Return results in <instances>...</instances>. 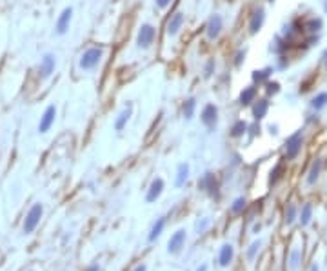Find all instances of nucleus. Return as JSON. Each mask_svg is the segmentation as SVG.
I'll list each match as a JSON object with an SVG mask.
<instances>
[{
  "mask_svg": "<svg viewBox=\"0 0 327 271\" xmlns=\"http://www.w3.org/2000/svg\"><path fill=\"white\" fill-rule=\"evenodd\" d=\"M156 40V28L151 22H142L138 31H136V48L140 51H149Z\"/></svg>",
  "mask_w": 327,
  "mask_h": 271,
  "instance_id": "obj_1",
  "label": "nucleus"
},
{
  "mask_svg": "<svg viewBox=\"0 0 327 271\" xmlns=\"http://www.w3.org/2000/svg\"><path fill=\"white\" fill-rule=\"evenodd\" d=\"M102 56H104V48H100V46H91V48H87L82 53L80 58H78V68L82 71L95 70L96 66L102 62Z\"/></svg>",
  "mask_w": 327,
  "mask_h": 271,
  "instance_id": "obj_2",
  "label": "nucleus"
},
{
  "mask_svg": "<svg viewBox=\"0 0 327 271\" xmlns=\"http://www.w3.org/2000/svg\"><path fill=\"white\" fill-rule=\"evenodd\" d=\"M304 142H306V133H304V130H298V131H295L293 135L287 136L286 144H284L287 160H295V158H298V155L302 153Z\"/></svg>",
  "mask_w": 327,
  "mask_h": 271,
  "instance_id": "obj_3",
  "label": "nucleus"
},
{
  "mask_svg": "<svg viewBox=\"0 0 327 271\" xmlns=\"http://www.w3.org/2000/svg\"><path fill=\"white\" fill-rule=\"evenodd\" d=\"M200 120L209 131L215 130L218 124V106L213 104V102L204 106V108H202V113H200Z\"/></svg>",
  "mask_w": 327,
  "mask_h": 271,
  "instance_id": "obj_4",
  "label": "nucleus"
},
{
  "mask_svg": "<svg viewBox=\"0 0 327 271\" xmlns=\"http://www.w3.org/2000/svg\"><path fill=\"white\" fill-rule=\"evenodd\" d=\"M222 30H224V16L220 13H215V15L209 16V20L206 24V36L207 40L215 42L218 36L222 35Z\"/></svg>",
  "mask_w": 327,
  "mask_h": 271,
  "instance_id": "obj_5",
  "label": "nucleus"
},
{
  "mask_svg": "<svg viewBox=\"0 0 327 271\" xmlns=\"http://www.w3.org/2000/svg\"><path fill=\"white\" fill-rule=\"evenodd\" d=\"M264 22H266V10H264V6H258L249 16V24H247L249 35H258L264 28Z\"/></svg>",
  "mask_w": 327,
  "mask_h": 271,
  "instance_id": "obj_6",
  "label": "nucleus"
},
{
  "mask_svg": "<svg viewBox=\"0 0 327 271\" xmlns=\"http://www.w3.org/2000/svg\"><path fill=\"white\" fill-rule=\"evenodd\" d=\"M184 24H186V15H184L182 11H176V13H173V15L169 16V20H167V24H166L167 36H169V38H175V36H178V33L182 31Z\"/></svg>",
  "mask_w": 327,
  "mask_h": 271,
  "instance_id": "obj_7",
  "label": "nucleus"
},
{
  "mask_svg": "<svg viewBox=\"0 0 327 271\" xmlns=\"http://www.w3.org/2000/svg\"><path fill=\"white\" fill-rule=\"evenodd\" d=\"M42 213H44L42 204H35V206L31 208L29 213L25 215L24 233H33V231H35V228L38 226V222H40V218H42Z\"/></svg>",
  "mask_w": 327,
  "mask_h": 271,
  "instance_id": "obj_8",
  "label": "nucleus"
},
{
  "mask_svg": "<svg viewBox=\"0 0 327 271\" xmlns=\"http://www.w3.org/2000/svg\"><path fill=\"white\" fill-rule=\"evenodd\" d=\"M133 102H129L127 100L126 104H124V108H122V111L116 115V118H115V124H113V128H115V131H124L127 128V124H129V120H131V116H133Z\"/></svg>",
  "mask_w": 327,
  "mask_h": 271,
  "instance_id": "obj_9",
  "label": "nucleus"
},
{
  "mask_svg": "<svg viewBox=\"0 0 327 271\" xmlns=\"http://www.w3.org/2000/svg\"><path fill=\"white\" fill-rule=\"evenodd\" d=\"M71 20H73V8L67 6V8L62 10V13L58 15V18H56V24H55L56 35H65V33L69 31Z\"/></svg>",
  "mask_w": 327,
  "mask_h": 271,
  "instance_id": "obj_10",
  "label": "nucleus"
},
{
  "mask_svg": "<svg viewBox=\"0 0 327 271\" xmlns=\"http://www.w3.org/2000/svg\"><path fill=\"white\" fill-rule=\"evenodd\" d=\"M322 170H324V158H322V156H317V158H313L311 166H309V170H307V176H306V184H307V186H315V184L320 180Z\"/></svg>",
  "mask_w": 327,
  "mask_h": 271,
  "instance_id": "obj_11",
  "label": "nucleus"
},
{
  "mask_svg": "<svg viewBox=\"0 0 327 271\" xmlns=\"http://www.w3.org/2000/svg\"><path fill=\"white\" fill-rule=\"evenodd\" d=\"M55 118H56V106L51 104L42 113L40 122H38V133H47L51 130V126L55 124Z\"/></svg>",
  "mask_w": 327,
  "mask_h": 271,
  "instance_id": "obj_12",
  "label": "nucleus"
},
{
  "mask_svg": "<svg viewBox=\"0 0 327 271\" xmlns=\"http://www.w3.org/2000/svg\"><path fill=\"white\" fill-rule=\"evenodd\" d=\"M55 68H56V58L53 53H45L42 56L40 60V66H38V73H40L42 78H49L53 73H55Z\"/></svg>",
  "mask_w": 327,
  "mask_h": 271,
  "instance_id": "obj_13",
  "label": "nucleus"
},
{
  "mask_svg": "<svg viewBox=\"0 0 327 271\" xmlns=\"http://www.w3.org/2000/svg\"><path fill=\"white\" fill-rule=\"evenodd\" d=\"M186 244V230H178L175 231L167 242V251L171 253V255H176V253H180L182 248Z\"/></svg>",
  "mask_w": 327,
  "mask_h": 271,
  "instance_id": "obj_14",
  "label": "nucleus"
},
{
  "mask_svg": "<svg viewBox=\"0 0 327 271\" xmlns=\"http://www.w3.org/2000/svg\"><path fill=\"white\" fill-rule=\"evenodd\" d=\"M164 188H166V182H164V178L156 176L155 180L151 182L149 190H147V195H146V202H147V204H153V202L158 200V198H160V195L164 193Z\"/></svg>",
  "mask_w": 327,
  "mask_h": 271,
  "instance_id": "obj_15",
  "label": "nucleus"
},
{
  "mask_svg": "<svg viewBox=\"0 0 327 271\" xmlns=\"http://www.w3.org/2000/svg\"><path fill=\"white\" fill-rule=\"evenodd\" d=\"M198 186H200L202 190H206L209 195L218 196V184H217V178H215L213 173H206V175L202 176V180L198 182Z\"/></svg>",
  "mask_w": 327,
  "mask_h": 271,
  "instance_id": "obj_16",
  "label": "nucleus"
},
{
  "mask_svg": "<svg viewBox=\"0 0 327 271\" xmlns=\"http://www.w3.org/2000/svg\"><path fill=\"white\" fill-rule=\"evenodd\" d=\"M251 111H253V118H255V120L266 118L267 111H269V98H258V100H255Z\"/></svg>",
  "mask_w": 327,
  "mask_h": 271,
  "instance_id": "obj_17",
  "label": "nucleus"
},
{
  "mask_svg": "<svg viewBox=\"0 0 327 271\" xmlns=\"http://www.w3.org/2000/svg\"><path fill=\"white\" fill-rule=\"evenodd\" d=\"M255 100H257V86H247L240 91V96H238L240 106L247 108V106L255 104Z\"/></svg>",
  "mask_w": 327,
  "mask_h": 271,
  "instance_id": "obj_18",
  "label": "nucleus"
},
{
  "mask_svg": "<svg viewBox=\"0 0 327 271\" xmlns=\"http://www.w3.org/2000/svg\"><path fill=\"white\" fill-rule=\"evenodd\" d=\"M233 258H235V248L231 244H224L220 248V253H218V264L222 268H227L233 262Z\"/></svg>",
  "mask_w": 327,
  "mask_h": 271,
  "instance_id": "obj_19",
  "label": "nucleus"
},
{
  "mask_svg": "<svg viewBox=\"0 0 327 271\" xmlns=\"http://www.w3.org/2000/svg\"><path fill=\"white\" fill-rule=\"evenodd\" d=\"M322 30H324V20L320 16H311V18H307L304 22V31H306L307 35H318Z\"/></svg>",
  "mask_w": 327,
  "mask_h": 271,
  "instance_id": "obj_20",
  "label": "nucleus"
},
{
  "mask_svg": "<svg viewBox=\"0 0 327 271\" xmlns=\"http://www.w3.org/2000/svg\"><path fill=\"white\" fill-rule=\"evenodd\" d=\"M189 173H191V168H189V164H187V162H182L180 166H178V170H176L175 186H176V188L186 186L187 178H189Z\"/></svg>",
  "mask_w": 327,
  "mask_h": 271,
  "instance_id": "obj_21",
  "label": "nucleus"
},
{
  "mask_svg": "<svg viewBox=\"0 0 327 271\" xmlns=\"http://www.w3.org/2000/svg\"><path fill=\"white\" fill-rule=\"evenodd\" d=\"M309 106L313 111H322L324 108H327V91H318L317 95H313Z\"/></svg>",
  "mask_w": 327,
  "mask_h": 271,
  "instance_id": "obj_22",
  "label": "nucleus"
},
{
  "mask_svg": "<svg viewBox=\"0 0 327 271\" xmlns=\"http://www.w3.org/2000/svg\"><path fill=\"white\" fill-rule=\"evenodd\" d=\"M275 71V68H266V70H257V71H253V75H251V78H253V82L255 84H266L267 80H271V73Z\"/></svg>",
  "mask_w": 327,
  "mask_h": 271,
  "instance_id": "obj_23",
  "label": "nucleus"
},
{
  "mask_svg": "<svg viewBox=\"0 0 327 271\" xmlns=\"http://www.w3.org/2000/svg\"><path fill=\"white\" fill-rule=\"evenodd\" d=\"M195 111H196V98L195 96H189L184 106H182V116L186 118V120H191L193 116H195Z\"/></svg>",
  "mask_w": 327,
  "mask_h": 271,
  "instance_id": "obj_24",
  "label": "nucleus"
},
{
  "mask_svg": "<svg viewBox=\"0 0 327 271\" xmlns=\"http://www.w3.org/2000/svg\"><path fill=\"white\" fill-rule=\"evenodd\" d=\"M164 228H166V216H160L158 220L153 224L151 228V233H149V242H155L158 236L162 235V231H164Z\"/></svg>",
  "mask_w": 327,
  "mask_h": 271,
  "instance_id": "obj_25",
  "label": "nucleus"
},
{
  "mask_svg": "<svg viewBox=\"0 0 327 271\" xmlns=\"http://www.w3.org/2000/svg\"><path fill=\"white\" fill-rule=\"evenodd\" d=\"M311 218H313V204H304L302 211H300V215H298V220L302 226H309L311 224Z\"/></svg>",
  "mask_w": 327,
  "mask_h": 271,
  "instance_id": "obj_26",
  "label": "nucleus"
},
{
  "mask_svg": "<svg viewBox=\"0 0 327 271\" xmlns=\"http://www.w3.org/2000/svg\"><path fill=\"white\" fill-rule=\"evenodd\" d=\"M302 258H304L302 250L295 248V250L291 251V255H289V270H291V271H297L298 266H300V262H302Z\"/></svg>",
  "mask_w": 327,
  "mask_h": 271,
  "instance_id": "obj_27",
  "label": "nucleus"
},
{
  "mask_svg": "<svg viewBox=\"0 0 327 271\" xmlns=\"http://www.w3.org/2000/svg\"><path fill=\"white\" fill-rule=\"evenodd\" d=\"M297 218H298V208L295 204H287L286 211H284V222H286L287 226H291Z\"/></svg>",
  "mask_w": 327,
  "mask_h": 271,
  "instance_id": "obj_28",
  "label": "nucleus"
},
{
  "mask_svg": "<svg viewBox=\"0 0 327 271\" xmlns=\"http://www.w3.org/2000/svg\"><path fill=\"white\" fill-rule=\"evenodd\" d=\"M247 130H249V126H247V122H244V120H237V122H235V124H233V128H231V136H233V138H240V136L246 135Z\"/></svg>",
  "mask_w": 327,
  "mask_h": 271,
  "instance_id": "obj_29",
  "label": "nucleus"
},
{
  "mask_svg": "<svg viewBox=\"0 0 327 271\" xmlns=\"http://www.w3.org/2000/svg\"><path fill=\"white\" fill-rule=\"evenodd\" d=\"M284 171H286V168H284L282 162L273 168V170H271V175H269V184H271V186H275V184H278V182L282 180Z\"/></svg>",
  "mask_w": 327,
  "mask_h": 271,
  "instance_id": "obj_30",
  "label": "nucleus"
},
{
  "mask_svg": "<svg viewBox=\"0 0 327 271\" xmlns=\"http://www.w3.org/2000/svg\"><path fill=\"white\" fill-rule=\"evenodd\" d=\"M247 208V200L244 198V196H238V198H235L231 204V211L235 213V215H238V213H244V210Z\"/></svg>",
  "mask_w": 327,
  "mask_h": 271,
  "instance_id": "obj_31",
  "label": "nucleus"
},
{
  "mask_svg": "<svg viewBox=\"0 0 327 271\" xmlns=\"http://www.w3.org/2000/svg\"><path fill=\"white\" fill-rule=\"evenodd\" d=\"M266 93H267V96L278 95V93H280V82H277V80H267V82H266Z\"/></svg>",
  "mask_w": 327,
  "mask_h": 271,
  "instance_id": "obj_32",
  "label": "nucleus"
},
{
  "mask_svg": "<svg viewBox=\"0 0 327 271\" xmlns=\"http://www.w3.org/2000/svg\"><path fill=\"white\" fill-rule=\"evenodd\" d=\"M215 70H217V60H215V58H209V60L206 62V66H204V78H211Z\"/></svg>",
  "mask_w": 327,
  "mask_h": 271,
  "instance_id": "obj_33",
  "label": "nucleus"
},
{
  "mask_svg": "<svg viewBox=\"0 0 327 271\" xmlns=\"http://www.w3.org/2000/svg\"><path fill=\"white\" fill-rule=\"evenodd\" d=\"M246 55H247V50H238L237 51V55H235V60H233L235 68H242V66H244V62H246Z\"/></svg>",
  "mask_w": 327,
  "mask_h": 271,
  "instance_id": "obj_34",
  "label": "nucleus"
},
{
  "mask_svg": "<svg viewBox=\"0 0 327 271\" xmlns=\"http://www.w3.org/2000/svg\"><path fill=\"white\" fill-rule=\"evenodd\" d=\"M260 248H262V240H255L251 244V246H249V250H247V258H249V260H253V258H255V255H257L258 251H260Z\"/></svg>",
  "mask_w": 327,
  "mask_h": 271,
  "instance_id": "obj_35",
  "label": "nucleus"
},
{
  "mask_svg": "<svg viewBox=\"0 0 327 271\" xmlns=\"http://www.w3.org/2000/svg\"><path fill=\"white\" fill-rule=\"evenodd\" d=\"M209 224H211V220H209V218H202V220L196 222V231H198V233H204V231L209 228Z\"/></svg>",
  "mask_w": 327,
  "mask_h": 271,
  "instance_id": "obj_36",
  "label": "nucleus"
},
{
  "mask_svg": "<svg viewBox=\"0 0 327 271\" xmlns=\"http://www.w3.org/2000/svg\"><path fill=\"white\" fill-rule=\"evenodd\" d=\"M171 4H173V0H155L156 10H160V11L167 10V8H169Z\"/></svg>",
  "mask_w": 327,
  "mask_h": 271,
  "instance_id": "obj_37",
  "label": "nucleus"
},
{
  "mask_svg": "<svg viewBox=\"0 0 327 271\" xmlns=\"http://www.w3.org/2000/svg\"><path fill=\"white\" fill-rule=\"evenodd\" d=\"M277 66H278V70H287L289 68V60H287V56L286 55H280L277 58Z\"/></svg>",
  "mask_w": 327,
  "mask_h": 271,
  "instance_id": "obj_38",
  "label": "nucleus"
},
{
  "mask_svg": "<svg viewBox=\"0 0 327 271\" xmlns=\"http://www.w3.org/2000/svg\"><path fill=\"white\" fill-rule=\"evenodd\" d=\"M249 130H251V135L255 136V135H258V133H260V126H251V128H249Z\"/></svg>",
  "mask_w": 327,
  "mask_h": 271,
  "instance_id": "obj_39",
  "label": "nucleus"
},
{
  "mask_svg": "<svg viewBox=\"0 0 327 271\" xmlns=\"http://www.w3.org/2000/svg\"><path fill=\"white\" fill-rule=\"evenodd\" d=\"M269 133H271V135H278V126L275 124V126H269Z\"/></svg>",
  "mask_w": 327,
  "mask_h": 271,
  "instance_id": "obj_40",
  "label": "nucleus"
},
{
  "mask_svg": "<svg viewBox=\"0 0 327 271\" xmlns=\"http://www.w3.org/2000/svg\"><path fill=\"white\" fill-rule=\"evenodd\" d=\"M320 58H322V64L326 66V70H327V50L324 51V53H322V56H320Z\"/></svg>",
  "mask_w": 327,
  "mask_h": 271,
  "instance_id": "obj_41",
  "label": "nucleus"
},
{
  "mask_svg": "<svg viewBox=\"0 0 327 271\" xmlns=\"http://www.w3.org/2000/svg\"><path fill=\"white\" fill-rule=\"evenodd\" d=\"M133 271H147V268H146V264H140V266H136Z\"/></svg>",
  "mask_w": 327,
  "mask_h": 271,
  "instance_id": "obj_42",
  "label": "nucleus"
},
{
  "mask_svg": "<svg viewBox=\"0 0 327 271\" xmlns=\"http://www.w3.org/2000/svg\"><path fill=\"white\" fill-rule=\"evenodd\" d=\"M86 271H98V266H96V264H93V266H89Z\"/></svg>",
  "mask_w": 327,
  "mask_h": 271,
  "instance_id": "obj_43",
  "label": "nucleus"
},
{
  "mask_svg": "<svg viewBox=\"0 0 327 271\" xmlns=\"http://www.w3.org/2000/svg\"><path fill=\"white\" fill-rule=\"evenodd\" d=\"M196 271H207V264H202V266L198 268V270H196Z\"/></svg>",
  "mask_w": 327,
  "mask_h": 271,
  "instance_id": "obj_44",
  "label": "nucleus"
},
{
  "mask_svg": "<svg viewBox=\"0 0 327 271\" xmlns=\"http://www.w3.org/2000/svg\"><path fill=\"white\" fill-rule=\"evenodd\" d=\"M311 271H320V270H318L317 264H313V266H311Z\"/></svg>",
  "mask_w": 327,
  "mask_h": 271,
  "instance_id": "obj_45",
  "label": "nucleus"
},
{
  "mask_svg": "<svg viewBox=\"0 0 327 271\" xmlns=\"http://www.w3.org/2000/svg\"><path fill=\"white\" fill-rule=\"evenodd\" d=\"M324 10H326V13H327V0H326V4H324Z\"/></svg>",
  "mask_w": 327,
  "mask_h": 271,
  "instance_id": "obj_46",
  "label": "nucleus"
},
{
  "mask_svg": "<svg viewBox=\"0 0 327 271\" xmlns=\"http://www.w3.org/2000/svg\"><path fill=\"white\" fill-rule=\"evenodd\" d=\"M267 2H271V4H273V2H275V0H267Z\"/></svg>",
  "mask_w": 327,
  "mask_h": 271,
  "instance_id": "obj_47",
  "label": "nucleus"
}]
</instances>
